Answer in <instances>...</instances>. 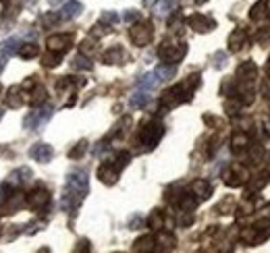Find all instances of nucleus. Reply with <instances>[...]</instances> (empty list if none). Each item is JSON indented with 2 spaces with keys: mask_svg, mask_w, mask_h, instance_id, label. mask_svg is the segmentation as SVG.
I'll return each instance as SVG.
<instances>
[{
  "mask_svg": "<svg viewBox=\"0 0 270 253\" xmlns=\"http://www.w3.org/2000/svg\"><path fill=\"white\" fill-rule=\"evenodd\" d=\"M164 135V125H160L158 120L148 123L142 131H139V144L144 145V149H154L158 145V141Z\"/></svg>",
  "mask_w": 270,
  "mask_h": 253,
  "instance_id": "nucleus-1",
  "label": "nucleus"
},
{
  "mask_svg": "<svg viewBox=\"0 0 270 253\" xmlns=\"http://www.w3.org/2000/svg\"><path fill=\"white\" fill-rule=\"evenodd\" d=\"M187 54V46L181 42V44H173V42H164L162 46L158 48V56L164 60V63H171V65H177L179 60Z\"/></svg>",
  "mask_w": 270,
  "mask_h": 253,
  "instance_id": "nucleus-2",
  "label": "nucleus"
},
{
  "mask_svg": "<svg viewBox=\"0 0 270 253\" xmlns=\"http://www.w3.org/2000/svg\"><path fill=\"white\" fill-rule=\"evenodd\" d=\"M152 37H154V29H152V23H135L131 29H129V39L135 44V46H148L150 42H152Z\"/></svg>",
  "mask_w": 270,
  "mask_h": 253,
  "instance_id": "nucleus-3",
  "label": "nucleus"
},
{
  "mask_svg": "<svg viewBox=\"0 0 270 253\" xmlns=\"http://www.w3.org/2000/svg\"><path fill=\"white\" fill-rule=\"evenodd\" d=\"M52 112H54V108L50 106V104H46L44 108H38V110H34V112H29V114L25 116L23 127L29 129V131H36V129L42 127L44 123H48L50 116H52Z\"/></svg>",
  "mask_w": 270,
  "mask_h": 253,
  "instance_id": "nucleus-4",
  "label": "nucleus"
},
{
  "mask_svg": "<svg viewBox=\"0 0 270 253\" xmlns=\"http://www.w3.org/2000/svg\"><path fill=\"white\" fill-rule=\"evenodd\" d=\"M67 189L77 193L79 197H85L87 189H89L87 173H83V170H73V173H69L67 175Z\"/></svg>",
  "mask_w": 270,
  "mask_h": 253,
  "instance_id": "nucleus-5",
  "label": "nucleus"
},
{
  "mask_svg": "<svg viewBox=\"0 0 270 253\" xmlns=\"http://www.w3.org/2000/svg\"><path fill=\"white\" fill-rule=\"evenodd\" d=\"M249 181V173L243 164H231V168L225 173V183L229 187H241Z\"/></svg>",
  "mask_w": 270,
  "mask_h": 253,
  "instance_id": "nucleus-6",
  "label": "nucleus"
},
{
  "mask_svg": "<svg viewBox=\"0 0 270 253\" xmlns=\"http://www.w3.org/2000/svg\"><path fill=\"white\" fill-rule=\"evenodd\" d=\"M187 23H189V27L195 29V32H199V34L212 32V29L216 27V21H214L212 17H208V15H199V13H195V15L189 17V19H187Z\"/></svg>",
  "mask_w": 270,
  "mask_h": 253,
  "instance_id": "nucleus-7",
  "label": "nucleus"
},
{
  "mask_svg": "<svg viewBox=\"0 0 270 253\" xmlns=\"http://www.w3.org/2000/svg\"><path fill=\"white\" fill-rule=\"evenodd\" d=\"M25 204L32 208V210H44L48 204H50V193L46 189H36V191H32L27 197H25Z\"/></svg>",
  "mask_w": 270,
  "mask_h": 253,
  "instance_id": "nucleus-8",
  "label": "nucleus"
},
{
  "mask_svg": "<svg viewBox=\"0 0 270 253\" xmlns=\"http://www.w3.org/2000/svg\"><path fill=\"white\" fill-rule=\"evenodd\" d=\"M71 42H73L71 34H58V36H50L46 46H48V50H52V52H61L63 54V52H67V50H69Z\"/></svg>",
  "mask_w": 270,
  "mask_h": 253,
  "instance_id": "nucleus-9",
  "label": "nucleus"
},
{
  "mask_svg": "<svg viewBox=\"0 0 270 253\" xmlns=\"http://www.w3.org/2000/svg\"><path fill=\"white\" fill-rule=\"evenodd\" d=\"M256 77H258V67H256L254 60H245V63L239 65V69H237V79L241 81V83L252 85Z\"/></svg>",
  "mask_w": 270,
  "mask_h": 253,
  "instance_id": "nucleus-10",
  "label": "nucleus"
},
{
  "mask_svg": "<svg viewBox=\"0 0 270 253\" xmlns=\"http://www.w3.org/2000/svg\"><path fill=\"white\" fill-rule=\"evenodd\" d=\"M118 175H121V170H118L113 162H106V164L98 168V179L102 181L104 185H115L118 181Z\"/></svg>",
  "mask_w": 270,
  "mask_h": 253,
  "instance_id": "nucleus-11",
  "label": "nucleus"
},
{
  "mask_svg": "<svg viewBox=\"0 0 270 253\" xmlns=\"http://www.w3.org/2000/svg\"><path fill=\"white\" fill-rule=\"evenodd\" d=\"M29 156H32L36 162L48 164V162L54 158V149H52V145H48V144H36L32 149H29Z\"/></svg>",
  "mask_w": 270,
  "mask_h": 253,
  "instance_id": "nucleus-12",
  "label": "nucleus"
},
{
  "mask_svg": "<svg viewBox=\"0 0 270 253\" xmlns=\"http://www.w3.org/2000/svg\"><path fill=\"white\" fill-rule=\"evenodd\" d=\"M264 239H268V232H264L262 226H249L241 230V241L247 243V245H258Z\"/></svg>",
  "mask_w": 270,
  "mask_h": 253,
  "instance_id": "nucleus-13",
  "label": "nucleus"
},
{
  "mask_svg": "<svg viewBox=\"0 0 270 253\" xmlns=\"http://www.w3.org/2000/svg\"><path fill=\"white\" fill-rule=\"evenodd\" d=\"M32 181V170L29 168H17L8 175V185L11 187H23Z\"/></svg>",
  "mask_w": 270,
  "mask_h": 253,
  "instance_id": "nucleus-14",
  "label": "nucleus"
},
{
  "mask_svg": "<svg viewBox=\"0 0 270 253\" xmlns=\"http://www.w3.org/2000/svg\"><path fill=\"white\" fill-rule=\"evenodd\" d=\"M102 60L106 65H123L127 60V54H125V50L121 46H113V48H108L104 52Z\"/></svg>",
  "mask_w": 270,
  "mask_h": 253,
  "instance_id": "nucleus-15",
  "label": "nucleus"
},
{
  "mask_svg": "<svg viewBox=\"0 0 270 253\" xmlns=\"http://www.w3.org/2000/svg\"><path fill=\"white\" fill-rule=\"evenodd\" d=\"M245 46H247L245 29H235V32L229 36V50H231V52H239V50H243Z\"/></svg>",
  "mask_w": 270,
  "mask_h": 253,
  "instance_id": "nucleus-16",
  "label": "nucleus"
},
{
  "mask_svg": "<svg viewBox=\"0 0 270 253\" xmlns=\"http://www.w3.org/2000/svg\"><path fill=\"white\" fill-rule=\"evenodd\" d=\"M192 193L197 197V201H204V199H208L210 195H212V185L204 179H197L192 185Z\"/></svg>",
  "mask_w": 270,
  "mask_h": 253,
  "instance_id": "nucleus-17",
  "label": "nucleus"
},
{
  "mask_svg": "<svg viewBox=\"0 0 270 253\" xmlns=\"http://www.w3.org/2000/svg\"><path fill=\"white\" fill-rule=\"evenodd\" d=\"M81 11H83V4L79 2V0H69L61 8V19H75L81 15Z\"/></svg>",
  "mask_w": 270,
  "mask_h": 253,
  "instance_id": "nucleus-18",
  "label": "nucleus"
},
{
  "mask_svg": "<svg viewBox=\"0 0 270 253\" xmlns=\"http://www.w3.org/2000/svg\"><path fill=\"white\" fill-rule=\"evenodd\" d=\"M25 102V96H21V87L15 85L8 89V96H6V106L8 108H19Z\"/></svg>",
  "mask_w": 270,
  "mask_h": 253,
  "instance_id": "nucleus-19",
  "label": "nucleus"
},
{
  "mask_svg": "<svg viewBox=\"0 0 270 253\" xmlns=\"http://www.w3.org/2000/svg\"><path fill=\"white\" fill-rule=\"evenodd\" d=\"M156 77L160 79V83L162 81H168V79H173L175 75H177V65H171V63H164V65H160V67H156Z\"/></svg>",
  "mask_w": 270,
  "mask_h": 253,
  "instance_id": "nucleus-20",
  "label": "nucleus"
},
{
  "mask_svg": "<svg viewBox=\"0 0 270 253\" xmlns=\"http://www.w3.org/2000/svg\"><path fill=\"white\" fill-rule=\"evenodd\" d=\"M249 147V139L245 133H235L231 137V149L235 151V154H241V151H247Z\"/></svg>",
  "mask_w": 270,
  "mask_h": 253,
  "instance_id": "nucleus-21",
  "label": "nucleus"
},
{
  "mask_svg": "<svg viewBox=\"0 0 270 253\" xmlns=\"http://www.w3.org/2000/svg\"><path fill=\"white\" fill-rule=\"evenodd\" d=\"M148 102H150V96L146 89H137V92H133V96L129 98V106L131 108H144Z\"/></svg>",
  "mask_w": 270,
  "mask_h": 253,
  "instance_id": "nucleus-22",
  "label": "nucleus"
},
{
  "mask_svg": "<svg viewBox=\"0 0 270 253\" xmlns=\"http://www.w3.org/2000/svg\"><path fill=\"white\" fill-rule=\"evenodd\" d=\"M158 85H160V79L156 77L154 71H152V73H148V75H144L142 79H139V83H137V87L139 89H146V92H150V89H154Z\"/></svg>",
  "mask_w": 270,
  "mask_h": 253,
  "instance_id": "nucleus-23",
  "label": "nucleus"
},
{
  "mask_svg": "<svg viewBox=\"0 0 270 253\" xmlns=\"http://www.w3.org/2000/svg\"><path fill=\"white\" fill-rule=\"evenodd\" d=\"M156 239L154 237H142V239H137L135 243H133V251H154L156 247Z\"/></svg>",
  "mask_w": 270,
  "mask_h": 253,
  "instance_id": "nucleus-24",
  "label": "nucleus"
},
{
  "mask_svg": "<svg viewBox=\"0 0 270 253\" xmlns=\"http://www.w3.org/2000/svg\"><path fill=\"white\" fill-rule=\"evenodd\" d=\"M0 52L4 56L11 58L15 52H19V39L17 37H11V39H4L2 44H0Z\"/></svg>",
  "mask_w": 270,
  "mask_h": 253,
  "instance_id": "nucleus-25",
  "label": "nucleus"
},
{
  "mask_svg": "<svg viewBox=\"0 0 270 253\" xmlns=\"http://www.w3.org/2000/svg\"><path fill=\"white\" fill-rule=\"evenodd\" d=\"M156 243H158V245H162V249L168 251V249H175L177 239H175V235H171V232H158Z\"/></svg>",
  "mask_w": 270,
  "mask_h": 253,
  "instance_id": "nucleus-26",
  "label": "nucleus"
},
{
  "mask_svg": "<svg viewBox=\"0 0 270 253\" xmlns=\"http://www.w3.org/2000/svg\"><path fill=\"white\" fill-rule=\"evenodd\" d=\"M39 54V46L36 44H25V46H19V56L29 60V58H36Z\"/></svg>",
  "mask_w": 270,
  "mask_h": 253,
  "instance_id": "nucleus-27",
  "label": "nucleus"
},
{
  "mask_svg": "<svg viewBox=\"0 0 270 253\" xmlns=\"http://www.w3.org/2000/svg\"><path fill=\"white\" fill-rule=\"evenodd\" d=\"M148 226L150 228H154V230H158V228H162L164 226V216H162V212H158V210H154L152 214L148 216Z\"/></svg>",
  "mask_w": 270,
  "mask_h": 253,
  "instance_id": "nucleus-28",
  "label": "nucleus"
},
{
  "mask_svg": "<svg viewBox=\"0 0 270 253\" xmlns=\"http://www.w3.org/2000/svg\"><path fill=\"white\" fill-rule=\"evenodd\" d=\"M73 69H77V71H92V60H89L85 54H77L75 58H73Z\"/></svg>",
  "mask_w": 270,
  "mask_h": 253,
  "instance_id": "nucleus-29",
  "label": "nucleus"
},
{
  "mask_svg": "<svg viewBox=\"0 0 270 253\" xmlns=\"http://www.w3.org/2000/svg\"><path fill=\"white\" fill-rule=\"evenodd\" d=\"M268 175L264 173V175H258L254 181H249V187H247V193H258L260 189H262L266 183H268V179H266Z\"/></svg>",
  "mask_w": 270,
  "mask_h": 253,
  "instance_id": "nucleus-30",
  "label": "nucleus"
},
{
  "mask_svg": "<svg viewBox=\"0 0 270 253\" xmlns=\"http://www.w3.org/2000/svg\"><path fill=\"white\" fill-rule=\"evenodd\" d=\"M25 206V195H21V193H15L11 199H8V204H6V210L11 212H17V210H21Z\"/></svg>",
  "mask_w": 270,
  "mask_h": 253,
  "instance_id": "nucleus-31",
  "label": "nucleus"
},
{
  "mask_svg": "<svg viewBox=\"0 0 270 253\" xmlns=\"http://www.w3.org/2000/svg\"><path fill=\"white\" fill-rule=\"evenodd\" d=\"M44 100H46V89H44L42 85H36V89L32 92V98H27V102L34 104V106H38V104H42Z\"/></svg>",
  "mask_w": 270,
  "mask_h": 253,
  "instance_id": "nucleus-32",
  "label": "nucleus"
},
{
  "mask_svg": "<svg viewBox=\"0 0 270 253\" xmlns=\"http://www.w3.org/2000/svg\"><path fill=\"white\" fill-rule=\"evenodd\" d=\"M61 58H63V54H61V52H52V50H50L48 54H44L42 63H44V67L52 69V67H56V65H61Z\"/></svg>",
  "mask_w": 270,
  "mask_h": 253,
  "instance_id": "nucleus-33",
  "label": "nucleus"
},
{
  "mask_svg": "<svg viewBox=\"0 0 270 253\" xmlns=\"http://www.w3.org/2000/svg\"><path fill=\"white\" fill-rule=\"evenodd\" d=\"M85 151H87V141L81 139V141H79V144H77L71 151H69V158H71V160H79V158H81V156L85 154Z\"/></svg>",
  "mask_w": 270,
  "mask_h": 253,
  "instance_id": "nucleus-34",
  "label": "nucleus"
},
{
  "mask_svg": "<svg viewBox=\"0 0 270 253\" xmlns=\"http://www.w3.org/2000/svg\"><path fill=\"white\" fill-rule=\"evenodd\" d=\"M192 222H193L192 210H181V214H179V226H189Z\"/></svg>",
  "mask_w": 270,
  "mask_h": 253,
  "instance_id": "nucleus-35",
  "label": "nucleus"
},
{
  "mask_svg": "<svg viewBox=\"0 0 270 253\" xmlns=\"http://www.w3.org/2000/svg\"><path fill=\"white\" fill-rule=\"evenodd\" d=\"M96 52V44L94 42H89V39H85V42L81 44V54H94Z\"/></svg>",
  "mask_w": 270,
  "mask_h": 253,
  "instance_id": "nucleus-36",
  "label": "nucleus"
},
{
  "mask_svg": "<svg viewBox=\"0 0 270 253\" xmlns=\"http://www.w3.org/2000/svg\"><path fill=\"white\" fill-rule=\"evenodd\" d=\"M116 21H118V15L113 13V11H106V13L102 15V23H111V25H115Z\"/></svg>",
  "mask_w": 270,
  "mask_h": 253,
  "instance_id": "nucleus-37",
  "label": "nucleus"
},
{
  "mask_svg": "<svg viewBox=\"0 0 270 253\" xmlns=\"http://www.w3.org/2000/svg\"><path fill=\"white\" fill-rule=\"evenodd\" d=\"M58 21H61V15H58V13L56 15H44L42 17V23L44 25H56Z\"/></svg>",
  "mask_w": 270,
  "mask_h": 253,
  "instance_id": "nucleus-38",
  "label": "nucleus"
},
{
  "mask_svg": "<svg viewBox=\"0 0 270 253\" xmlns=\"http://www.w3.org/2000/svg\"><path fill=\"white\" fill-rule=\"evenodd\" d=\"M258 226H270V208H266L260 216V224Z\"/></svg>",
  "mask_w": 270,
  "mask_h": 253,
  "instance_id": "nucleus-39",
  "label": "nucleus"
},
{
  "mask_svg": "<svg viewBox=\"0 0 270 253\" xmlns=\"http://www.w3.org/2000/svg\"><path fill=\"white\" fill-rule=\"evenodd\" d=\"M173 4H175V0H162V2H160V15H166V11H171L173 8Z\"/></svg>",
  "mask_w": 270,
  "mask_h": 253,
  "instance_id": "nucleus-40",
  "label": "nucleus"
},
{
  "mask_svg": "<svg viewBox=\"0 0 270 253\" xmlns=\"http://www.w3.org/2000/svg\"><path fill=\"white\" fill-rule=\"evenodd\" d=\"M231 208H233V201H231V199H227V201H223V204L216 208V212H218V214H225V210L231 212Z\"/></svg>",
  "mask_w": 270,
  "mask_h": 253,
  "instance_id": "nucleus-41",
  "label": "nucleus"
},
{
  "mask_svg": "<svg viewBox=\"0 0 270 253\" xmlns=\"http://www.w3.org/2000/svg\"><path fill=\"white\" fill-rule=\"evenodd\" d=\"M137 17H139V15H137V11H127L123 19H125V21H127V23H131V21H135V19H137Z\"/></svg>",
  "mask_w": 270,
  "mask_h": 253,
  "instance_id": "nucleus-42",
  "label": "nucleus"
},
{
  "mask_svg": "<svg viewBox=\"0 0 270 253\" xmlns=\"http://www.w3.org/2000/svg\"><path fill=\"white\" fill-rule=\"evenodd\" d=\"M262 94H264V98H270V77L264 79V83H262Z\"/></svg>",
  "mask_w": 270,
  "mask_h": 253,
  "instance_id": "nucleus-43",
  "label": "nucleus"
},
{
  "mask_svg": "<svg viewBox=\"0 0 270 253\" xmlns=\"http://www.w3.org/2000/svg\"><path fill=\"white\" fill-rule=\"evenodd\" d=\"M108 32H111V29H104L102 25H96V27H94V34H96V36H104V34H108Z\"/></svg>",
  "mask_w": 270,
  "mask_h": 253,
  "instance_id": "nucleus-44",
  "label": "nucleus"
},
{
  "mask_svg": "<svg viewBox=\"0 0 270 253\" xmlns=\"http://www.w3.org/2000/svg\"><path fill=\"white\" fill-rule=\"evenodd\" d=\"M6 60H8V56H4L2 52H0V73H2V69H4V65H6Z\"/></svg>",
  "mask_w": 270,
  "mask_h": 253,
  "instance_id": "nucleus-45",
  "label": "nucleus"
},
{
  "mask_svg": "<svg viewBox=\"0 0 270 253\" xmlns=\"http://www.w3.org/2000/svg\"><path fill=\"white\" fill-rule=\"evenodd\" d=\"M158 0H144V6H154Z\"/></svg>",
  "mask_w": 270,
  "mask_h": 253,
  "instance_id": "nucleus-46",
  "label": "nucleus"
},
{
  "mask_svg": "<svg viewBox=\"0 0 270 253\" xmlns=\"http://www.w3.org/2000/svg\"><path fill=\"white\" fill-rule=\"evenodd\" d=\"M48 2H50V4H52V6H56V4H61V2H65V0H48Z\"/></svg>",
  "mask_w": 270,
  "mask_h": 253,
  "instance_id": "nucleus-47",
  "label": "nucleus"
},
{
  "mask_svg": "<svg viewBox=\"0 0 270 253\" xmlns=\"http://www.w3.org/2000/svg\"><path fill=\"white\" fill-rule=\"evenodd\" d=\"M266 71H268V75H270V58H268V65H266Z\"/></svg>",
  "mask_w": 270,
  "mask_h": 253,
  "instance_id": "nucleus-48",
  "label": "nucleus"
},
{
  "mask_svg": "<svg viewBox=\"0 0 270 253\" xmlns=\"http://www.w3.org/2000/svg\"><path fill=\"white\" fill-rule=\"evenodd\" d=\"M2 116H4V110H2V108H0V120H2Z\"/></svg>",
  "mask_w": 270,
  "mask_h": 253,
  "instance_id": "nucleus-49",
  "label": "nucleus"
},
{
  "mask_svg": "<svg viewBox=\"0 0 270 253\" xmlns=\"http://www.w3.org/2000/svg\"><path fill=\"white\" fill-rule=\"evenodd\" d=\"M0 94H2V85H0Z\"/></svg>",
  "mask_w": 270,
  "mask_h": 253,
  "instance_id": "nucleus-50",
  "label": "nucleus"
},
{
  "mask_svg": "<svg viewBox=\"0 0 270 253\" xmlns=\"http://www.w3.org/2000/svg\"><path fill=\"white\" fill-rule=\"evenodd\" d=\"M2 2H4V0H2Z\"/></svg>",
  "mask_w": 270,
  "mask_h": 253,
  "instance_id": "nucleus-51",
  "label": "nucleus"
}]
</instances>
